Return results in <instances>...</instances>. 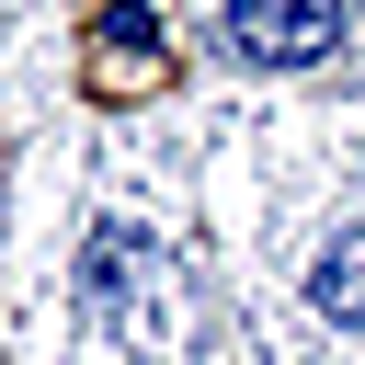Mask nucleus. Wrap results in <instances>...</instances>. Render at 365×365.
<instances>
[{
    "mask_svg": "<svg viewBox=\"0 0 365 365\" xmlns=\"http://www.w3.org/2000/svg\"><path fill=\"white\" fill-rule=\"evenodd\" d=\"M308 297H319V319H342V331H354V319H365V240H331V251H319V274H308Z\"/></svg>",
    "mask_w": 365,
    "mask_h": 365,
    "instance_id": "obj_2",
    "label": "nucleus"
},
{
    "mask_svg": "<svg viewBox=\"0 0 365 365\" xmlns=\"http://www.w3.org/2000/svg\"><path fill=\"white\" fill-rule=\"evenodd\" d=\"M228 34L262 68H308V57L342 46V0H228Z\"/></svg>",
    "mask_w": 365,
    "mask_h": 365,
    "instance_id": "obj_1",
    "label": "nucleus"
}]
</instances>
